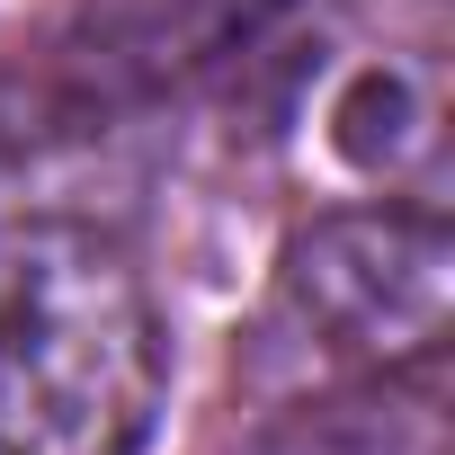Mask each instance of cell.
Listing matches in <instances>:
<instances>
[{"label": "cell", "instance_id": "obj_1", "mask_svg": "<svg viewBox=\"0 0 455 455\" xmlns=\"http://www.w3.org/2000/svg\"><path fill=\"white\" fill-rule=\"evenodd\" d=\"M170 339L134 259L72 214H0V455H143Z\"/></svg>", "mask_w": 455, "mask_h": 455}, {"label": "cell", "instance_id": "obj_2", "mask_svg": "<svg viewBox=\"0 0 455 455\" xmlns=\"http://www.w3.org/2000/svg\"><path fill=\"white\" fill-rule=\"evenodd\" d=\"M277 304L331 366L357 375L428 366L455 322V233L411 205L322 214L286 242Z\"/></svg>", "mask_w": 455, "mask_h": 455}, {"label": "cell", "instance_id": "obj_3", "mask_svg": "<svg viewBox=\"0 0 455 455\" xmlns=\"http://www.w3.org/2000/svg\"><path fill=\"white\" fill-rule=\"evenodd\" d=\"M242 455H446V411L393 375L322 393L304 411H286L277 428H259Z\"/></svg>", "mask_w": 455, "mask_h": 455}, {"label": "cell", "instance_id": "obj_4", "mask_svg": "<svg viewBox=\"0 0 455 455\" xmlns=\"http://www.w3.org/2000/svg\"><path fill=\"white\" fill-rule=\"evenodd\" d=\"M331 143L357 161V170H411L428 143H437V108L419 99L411 72H366L339 108H331Z\"/></svg>", "mask_w": 455, "mask_h": 455}]
</instances>
